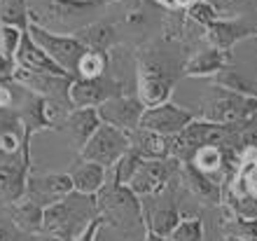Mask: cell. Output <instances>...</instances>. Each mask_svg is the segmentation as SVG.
I'll return each instance as SVG.
<instances>
[{
	"label": "cell",
	"mask_w": 257,
	"mask_h": 241,
	"mask_svg": "<svg viewBox=\"0 0 257 241\" xmlns=\"http://www.w3.org/2000/svg\"><path fill=\"white\" fill-rule=\"evenodd\" d=\"M185 59L180 47L166 40H155L136 52V96L145 108L171 101L178 80L183 77Z\"/></svg>",
	"instance_id": "1"
},
{
	"label": "cell",
	"mask_w": 257,
	"mask_h": 241,
	"mask_svg": "<svg viewBox=\"0 0 257 241\" xmlns=\"http://www.w3.org/2000/svg\"><path fill=\"white\" fill-rule=\"evenodd\" d=\"M115 3L119 0H47L42 14L28 12V19L52 33L73 35L75 31L98 21L101 14Z\"/></svg>",
	"instance_id": "2"
},
{
	"label": "cell",
	"mask_w": 257,
	"mask_h": 241,
	"mask_svg": "<svg viewBox=\"0 0 257 241\" xmlns=\"http://www.w3.org/2000/svg\"><path fill=\"white\" fill-rule=\"evenodd\" d=\"M94 215H98L96 197L91 194L70 192L63 199L54 201L42 213V234L59 241H73L75 234L87 225Z\"/></svg>",
	"instance_id": "3"
},
{
	"label": "cell",
	"mask_w": 257,
	"mask_h": 241,
	"mask_svg": "<svg viewBox=\"0 0 257 241\" xmlns=\"http://www.w3.org/2000/svg\"><path fill=\"white\" fill-rule=\"evenodd\" d=\"M94 197L98 215L105 220V225H112L122 232H131L143 225V199L126 185L105 181V185Z\"/></svg>",
	"instance_id": "4"
},
{
	"label": "cell",
	"mask_w": 257,
	"mask_h": 241,
	"mask_svg": "<svg viewBox=\"0 0 257 241\" xmlns=\"http://www.w3.org/2000/svg\"><path fill=\"white\" fill-rule=\"evenodd\" d=\"M222 206L245 218H257V159L255 150L241 154L236 171L222 188Z\"/></svg>",
	"instance_id": "5"
},
{
	"label": "cell",
	"mask_w": 257,
	"mask_h": 241,
	"mask_svg": "<svg viewBox=\"0 0 257 241\" xmlns=\"http://www.w3.org/2000/svg\"><path fill=\"white\" fill-rule=\"evenodd\" d=\"M31 134L24 131V143L19 152L0 150V206H12L26 194V183L31 176Z\"/></svg>",
	"instance_id": "6"
},
{
	"label": "cell",
	"mask_w": 257,
	"mask_h": 241,
	"mask_svg": "<svg viewBox=\"0 0 257 241\" xmlns=\"http://www.w3.org/2000/svg\"><path fill=\"white\" fill-rule=\"evenodd\" d=\"M255 113H257V99L255 96L234 94V92L213 87V85H210L208 96L201 101V120L215 122V124H234V122H243Z\"/></svg>",
	"instance_id": "7"
},
{
	"label": "cell",
	"mask_w": 257,
	"mask_h": 241,
	"mask_svg": "<svg viewBox=\"0 0 257 241\" xmlns=\"http://www.w3.org/2000/svg\"><path fill=\"white\" fill-rule=\"evenodd\" d=\"M12 80L21 89H26L28 94L40 96L49 101L52 106L68 113L70 110V101H68V89L73 85V75H54V73H35V70H24V68L14 66Z\"/></svg>",
	"instance_id": "8"
},
{
	"label": "cell",
	"mask_w": 257,
	"mask_h": 241,
	"mask_svg": "<svg viewBox=\"0 0 257 241\" xmlns=\"http://www.w3.org/2000/svg\"><path fill=\"white\" fill-rule=\"evenodd\" d=\"M128 150V134L119 131V129L110 127V124H98L91 138L80 147V159L94 162L105 171L115 167V162Z\"/></svg>",
	"instance_id": "9"
},
{
	"label": "cell",
	"mask_w": 257,
	"mask_h": 241,
	"mask_svg": "<svg viewBox=\"0 0 257 241\" xmlns=\"http://www.w3.org/2000/svg\"><path fill=\"white\" fill-rule=\"evenodd\" d=\"M26 33L33 38L35 45H38L42 52L47 54V56L54 61L56 66L63 68L68 75H73V77H75V68H77L80 56L84 54V47L75 40L73 35L52 33V31L38 26V24H28Z\"/></svg>",
	"instance_id": "10"
},
{
	"label": "cell",
	"mask_w": 257,
	"mask_h": 241,
	"mask_svg": "<svg viewBox=\"0 0 257 241\" xmlns=\"http://www.w3.org/2000/svg\"><path fill=\"white\" fill-rule=\"evenodd\" d=\"M124 94H126L124 82L105 73L101 77H75L68 89V101L70 108H98L105 101Z\"/></svg>",
	"instance_id": "11"
},
{
	"label": "cell",
	"mask_w": 257,
	"mask_h": 241,
	"mask_svg": "<svg viewBox=\"0 0 257 241\" xmlns=\"http://www.w3.org/2000/svg\"><path fill=\"white\" fill-rule=\"evenodd\" d=\"M173 174H178V162L173 157L166 159H143L136 169V174L131 176V181L126 183V188L138 197H155L162 194L164 190H169Z\"/></svg>",
	"instance_id": "12"
},
{
	"label": "cell",
	"mask_w": 257,
	"mask_h": 241,
	"mask_svg": "<svg viewBox=\"0 0 257 241\" xmlns=\"http://www.w3.org/2000/svg\"><path fill=\"white\" fill-rule=\"evenodd\" d=\"M192 120H194V115L190 110H185V108L166 101V103H159L155 108H145V113L141 117V129H148V131L159 134L164 138H173Z\"/></svg>",
	"instance_id": "13"
},
{
	"label": "cell",
	"mask_w": 257,
	"mask_h": 241,
	"mask_svg": "<svg viewBox=\"0 0 257 241\" xmlns=\"http://www.w3.org/2000/svg\"><path fill=\"white\" fill-rule=\"evenodd\" d=\"M101 124H110V127L119 129L124 134H131L141 127V117L145 113V106L141 103L138 96H117V99L105 101L103 106L96 108Z\"/></svg>",
	"instance_id": "14"
},
{
	"label": "cell",
	"mask_w": 257,
	"mask_h": 241,
	"mask_svg": "<svg viewBox=\"0 0 257 241\" xmlns=\"http://www.w3.org/2000/svg\"><path fill=\"white\" fill-rule=\"evenodd\" d=\"M59 108L52 106L49 101L40 99V96L28 94L24 89V101L17 108V115H19L21 129L26 134H38V131H49V129H61V120H56L54 115ZM63 113V110H61Z\"/></svg>",
	"instance_id": "15"
},
{
	"label": "cell",
	"mask_w": 257,
	"mask_h": 241,
	"mask_svg": "<svg viewBox=\"0 0 257 241\" xmlns=\"http://www.w3.org/2000/svg\"><path fill=\"white\" fill-rule=\"evenodd\" d=\"M257 33V24H250L245 19H215L213 24L203 28V42L220 52H231L236 42L252 38Z\"/></svg>",
	"instance_id": "16"
},
{
	"label": "cell",
	"mask_w": 257,
	"mask_h": 241,
	"mask_svg": "<svg viewBox=\"0 0 257 241\" xmlns=\"http://www.w3.org/2000/svg\"><path fill=\"white\" fill-rule=\"evenodd\" d=\"M70 192H73V181L68 174H31L24 197L40 204L42 208H47L49 204L63 199Z\"/></svg>",
	"instance_id": "17"
},
{
	"label": "cell",
	"mask_w": 257,
	"mask_h": 241,
	"mask_svg": "<svg viewBox=\"0 0 257 241\" xmlns=\"http://www.w3.org/2000/svg\"><path fill=\"white\" fill-rule=\"evenodd\" d=\"M231 63V54L229 52H220V49L210 47L203 42L201 47H196L192 52V56L185 59V66H183V75L187 77H213L215 73L229 68Z\"/></svg>",
	"instance_id": "18"
},
{
	"label": "cell",
	"mask_w": 257,
	"mask_h": 241,
	"mask_svg": "<svg viewBox=\"0 0 257 241\" xmlns=\"http://www.w3.org/2000/svg\"><path fill=\"white\" fill-rule=\"evenodd\" d=\"M98 124H101V120H98L96 108H70L61 120V129L70 136V143L77 150L91 138Z\"/></svg>",
	"instance_id": "19"
},
{
	"label": "cell",
	"mask_w": 257,
	"mask_h": 241,
	"mask_svg": "<svg viewBox=\"0 0 257 241\" xmlns=\"http://www.w3.org/2000/svg\"><path fill=\"white\" fill-rule=\"evenodd\" d=\"M178 178H180V183L194 194L196 199L206 201V204H213V206L222 204V185H217L215 181H210L208 176L199 174L192 164L178 162Z\"/></svg>",
	"instance_id": "20"
},
{
	"label": "cell",
	"mask_w": 257,
	"mask_h": 241,
	"mask_svg": "<svg viewBox=\"0 0 257 241\" xmlns=\"http://www.w3.org/2000/svg\"><path fill=\"white\" fill-rule=\"evenodd\" d=\"M14 66L24 68V70H35V73H54V75H68L63 68H59L47 54L42 52L33 42V38L28 33L21 35L19 49L14 54Z\"/></svg>",
	"instance_id": "21"
},
{
	"label": "cell",
	"mask_w": 257,
	"mask_h": 241,
	"mask_svg": "<svg viewBox=\"0 0 257 241\" xmlns=\"http://www.w3.org/2000/svg\"><path fill=\"white\" fill-rule=\"evenodd\" d=\"M70 176V181H73V190L80 194H91L94 197L98 190L105 185L108 181V171L94 162H87V159H77L70 164V169L66 171Z\"/></svg>",
	"instance_id": "22"
},
{
	"label": "cell",
	"mask_w": 257,
	"mask_h": 241,
	"mask_svg": "<svg viewBox=\"0 0 257 241\" xmlns=\"http://www.w3.org/2000/svg\"><path fill=\"white\" fill-rule=\"evenodd\" d=\"M73 38L80 42L84 49H91V52H108L117 40V28L112 21L108 19H98L89 26L75 31Z\"/></svg>",
	"instance_id": "23"
},
{
	"label": "cell",
	"mask_w": 257,
	"mask_h": 241,
	"mask_svg": "<svg viewBox=\"0 0 257 241\" xmlns=\"http://www.w3.org/2000/svg\"><path fill=\"white\" fill-rule=\"evenodd\" d=\"M180 218H183L180 211H178L173 204H169V201L157 204L155 208L143 206V225H145V229L157 236H164V239L171 236V232L176 229Z\"/></svg>",
	"instance_id": "24"
},
{
	"label": "cell",
	"mask_w": 257,
	"mask_h": 241,
	"mask_svg": "<svg viewBox=\"0 0 257 241\" xmlns=\"http://www.w3.org/2000/svg\"><path fill=\"white\" fill-rule=\"evenodd\" d=\"M128 150H134L141 159H166L169 157V138L138 127L136 131L128 134Z\"/></svg>",
	"instance_id": "25"
},
{
	"label": "cell",
	"mask_w": 257,
	"mask_h": 241,
	"mask_svg": "<svg viewBox=\"0 0 257 241\" xmlns=\"http://www.w3.org/2000/svg\"><path fill=\"white\" fill-rule=\"evenodd\" d=\"M10 208V218H12L14 227L24 232V234H42V213L45 208L35 201L21 197L17 204H12Z\"/></svg>",
	"instance_id": "26"
},
{
	"label": "cell",
	"mask_w": 257,
	"mask_h": 241,
	"mask_svg": "<svg viewBox=\"0 0 257 241\" xmlns=\"http://www.w3.org/2000/svg\"><path fill=\"white\" fill-rule=\"evenodd\" d=\"M220 232L229 241H257V218H245L224 208L220 220Z\"/></svg>",
	"instance_id": "27"
},
{
	"label": "cell",
	"mask_w": 257,
	"mask_h": 241,
	"mask_svg": "<svg viewBox=\"0 0 257 241\" xmlns=\"http://www.w3.org/2000/svg\"><path fill=\"white\" fill-rule=\"evenodd\" d=\"M108 68H110L108 52L84 49V54L77 61V68H75V77H101V75L108 73Z\"/></svg>",
	"instance_id": "28"
},
{
	"label": "cell",
	"mask_w": 257,
	"mask_h": 241,
	"mask_svg": "<svg viewBox=\"0 0 257 241\" xmlns=\"http://www.w3.org/2000/svg\"><path fill=\"white\" fill-rule=\"evenodd\" d=\"M0 24L19 28L21 33L28 31V5L26 0H0Z\"/></svg>",
	"instance_id": "29"
},
{
	"label": "cell",
	"mask_w": 257,
	"mask_h": 241,
	"mask_svg": "<svg viewBox=\"0 0 257 241\" xmlns=\"http://www.w3.org/2000/svg\"><path fill=\"white\" fill-rule=\"evenodd\" d=\"M210 85L213 87H220V89H227V92H234V94H243V96H255L257 99V87L250 85L248 80H243L236 70L231 68H224L220 73H215L210 77Z\"/></svg>",
	"instance_id": "30"
},
{
	"label": "cell",
	"mask_w": 257,
	"mask_h": 241,
	"mask_svg": "<svg viewBox=\"0 0 257 241\" xmlns=\"http://www.w3.org/2000/svg\"><path fill=\"white\" fill-rule=\"evenodd\" d=\"M220 17L245 19V14H257V0H206Z\"/></svg>",
	"instance_id": "31"
},
{
	"label": "cell",
	"mask_w": 257,
	"mask_h": 241,
	"mask_svg": "<svg viewBox=\"0 0 257 241\" xmlns=\"http://www.w3.org/2000/svg\"><path fill=\"white\" fill-rule=\"evenodd\" d=\"M141 157L134 152V150H126V152L119 157V159L115 162V167L110 169V176L108 181L110 183H117V185H126L128 181H131V176L136 174V169H138V164H141Z\"/></svg>",
	"instance_id": "32"
},
{
	"label": "cell",
	"mask_w": 257,
	"mask_h": 241,
	"mask_svg": "<svg viewBox=\"0 0 257 241\" xmlns=\"http://www.w3.org/2000/svg\"><path fill=\"white\" fill-rule=\"evenodd\" d=\"M169 241H203V220L201 218H180L176 229L171 232Z\"/></svg>",
	"instance_id": "33"
},
{
	"label": "cell",
	"mask_w": 257,
	"mask_h": 241,
	"mask_svg": "<svg viewBox=\"0 0 257 241\" xmlns=\"http://www.w3.org/2000/svg\"><path fill=\"white\" fill-rule=\"evenodd\" d=\"M21 31L14 26H5V24H0V54L5 56V59L14 61V54L19 49V42H21Z\"/></svg>",
	"instance_id": "34"
},
{
	"label": "cell",
	"mask_w": 257,
	"mask_h": 241,
	"mask_svg": "<svg viewBox=\"0 0 257 241\" xmlns=\"http://www.w3.org/2000/svg\"><path fill=\"white\" fill-rule=\"evenodd\" d=\"M185 14L194 21L196 26H201V28H206L208 24H213L215 19H220V14H217L215 10H213V5H208L206 0H196L190 10H185Z\"/></svg>",
	"instance_id": "35"
},
{
	"label": "cell",
	"mask_w": 257,
	"mask_h": 241,
	"mask_svg": "<svg viewBox=\"0 0 257 241\" xmlns=\"http://www.w3.org/2000/svg\"><path fill=\"white\" fill-rule=\"evenodd\" d=\"M19 85L14 80L0 82V110H17L19 108Z\"/></svg>",
	"instance_id": "36"
},
{
	"label": "cell",
	"mask_w": 257,
	"mask_h": 241,
	"mask_svg": "<svg viewBox=\"0 0 257 241\" xmlns=\"http://www.w3.org/2000/svg\"><path fill=\"white\" fill-rule=\"evenodd\" d=\"M14 131H24L17 110H0V147H3L7 136L14 134Z\"/></svg>",
	"instance_id": "37"
},
{
	"label": "cell",
	"mask_w": 257,
	"mask_h": 241,
	"mask_svg": "<svg viewBox=\"0 0 257 241\" xmlns=\"http://www.w3.org/2000/svg\"><path fill=\"white\" fill-rule=\"evenodd\" d=\"M103 225H105V220H103L101 215H94V218L75 234L73 241H96V234H98V229H101Z\"/></svg>",
	"instance_id": "38"
},
{
	"label": "cell",
	"mask_w": 257,
	"mask_h": 241,
	"mask_svg": "<svg viewBox=\"0 0 257 241\" xmlns=\"http://www.w3.org/2000/svg\"><path fill=\"white\" fill-rule=\"evenodd\" d=\"M12 73H14V61L5 59L0 54V82H10L12 80Z\"/></svg>",
	"instance_id": "39"
},
{
	"label": "cell",
	"mask_w": 257,
	"mask_h": 241,
	"mask_svg": "<svg viewBox=\"0 0 257 241\" xmlns=\"http://www.w3.org/2000/svg\"><path fill=\"white\" fill-rule=\"evenodd\" d=\"M0 241H17V234H14V229L7 227V225H0Z\"/></svg>",
	"instance_id": "40"
},
{
	"label": "cell",
	"mask_w": 257,
	"mask_h": 241,
	"mask_svg": "<svg viewBox=\"0 0 257 241\" xmlns=\"http://www.w3.org/2000/svg\"><path fill=\"white\" fill-rule=\"evenodd\" d=\"M194 3H196V0H173V10H180V12H185V10H190Z\"/></svg>",
	"instance_id": "41"
},
{
	"label": "cell",
	"mask_w": 257,
	"mask_h": 241,
	"mask_svg": "<svg viewBox=\"0 0 257 241\" xmlns=\"http://www.w3.org/2000/svg\"><path fill=\"white\" fill-rule=\"evenodd\" d=\"M145 241H169V239H164V236H157V234H152V232H148V229H145Z\"/></svg>",
	"instance_id": "42"
},
{
	"label": "cell",
	"mask_w": 257,
	"mask_h": 241,
	"mask_svg": "<svg viewBox=\"0 0 257 241\" xmlns=\"http://www.w3.org/2000/svg\"><path fill=\"white\" fill-rule=\"evenodd\" d=\"M157 3H159V5H164L166 10H173V3H171V0H157Z\"/></svg>",
	"instance_id": "43"
},
{
	"label": "cell",
	"mask_w": 257,
	"mask_h": 241,
	"mask_svg": "<svg viewBox=\"0 0 257 241\" xmlns=\"http://www.w3.org/2000/svg\"><path fill=\"white\" fill-rule=\"evenodd\" d=\"M40 241H59V239H52V236H45V239H40Z\"/></svg>",
	"instance_id": "44"
},
{
	"label": "cell",
	"mask_w": 257,
	"mask_h": 241,
	"mask_svg": "<svg viewBox=\"0 0 257 241\" xmlns=\"http://www.w3.org/2000/svg\"><path fill=\"white\" fill-rule=\"evenodd\" d=\"M252 38H255V40H257V33H255V35H252Z\"/></svg>",
	"instance_id": "45"
}]
</instances>
